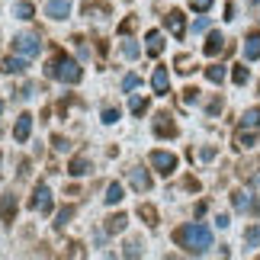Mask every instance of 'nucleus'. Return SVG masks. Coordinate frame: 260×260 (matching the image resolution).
Segmentation results:
<instances>
[{"mask_svg": "<svg viewBox=\"0 0 260 260\" xmlns=\"http://www.w3.org/2000/svg\"><path fill=\"white\" fill-rule=\"evenodd\" d=\"M174 241L189 254H206L209 247H212V232H209L206 225H199V222H189V225L174 232Z\"/></svg>", "mask_w": 260, "mask_h": 260, "instance_id": "nucleus-1", "label": "nucleus"}, {"mask_svg": "<svg viewBox=\"0 0 260 260\" xmlns=\"http://www.w3.org/2000/svg\"><path fill=\"white\" fill-rule=\"evenodd\" d=\"M45 74H48V77H55V81H61V84H81L84 68L77 64L74 58H68V55H55L52 61H48Z\"/></svg>", "mask_w": 260, "mask_h": 260, "instance_id": "nucleus-2", "label": "nucleus"}, {"mask_svg": "<svg viewBox=\"0 0 260 260\" xmlns=\"http://www.w3.org/2000/svg\"><path fill=\"white\" fill-rule=\"evenodd\" d=\"M13 52L32 58V55L42 52V42H39V36H32V32H19V36L13 39Z\"/></svg>", "mask_w": 260, "mask_h": 260, "instance_id": "nucleus-3", "label": "nucleus"}, {"mask_svg": "<svg viewBox=\"0 0 260 260\" xmlns=\"http://www.w3.org/2000/svg\"><path fill=\"white\" fill-rule=\"evenodd\" d=\"M151 164L157 167V174L171 177L177 171V154H171V151H151Z\"/></svg>", "mask_w": 260, "mask_h": 260, "instance_id": "nucleus-4", "label": "nucleus"}, {"mask_svg": "<svg viewBox=\"0 0 260 260\" xmlns=\"http://www.w3.org/2000/svg\"><path fill=\"white\" fill-rule=\"evenodd\" d=\"M232 203L238 212H247V215H257L260 212V203L251 196V193H244V189H238V193H232Z\"/></svg>", "mask_w": 260, "mask_h": 260, "instance_id": "nucleus-5", "label": "nucleus"}, {"mask_svg": "<svg viewBox=\"0 0 260 260\" xmlns=\"http://www.w3.org/2000/svg\"><path fill=\"white\" fill-rule=\"evenodd\" d=\"M32 209L36 212H52V189H48L45 183L42 186H36V193H32Z\"/></svg>", "mask_w": 260, "mask_h": 260, "instance_id": "nucleus-6", "label": "nucleus"}, {"mask_svg": "<svg viewBox=\"0 0 260 260\" xmlns=\"http://www.w3.org/2000/svg\"><path fill=\"white\" fill-rule=\"evenodd\" d=\"M164 19H167V29H171L177 39H183V32H186V16L180 13V10H171Z\"/></svg>", "mask_w": 260, "mask_h": 260, "instance_id": "nucleus-7", "label": "nucleus"}, {"mask_svg": "<svg viewBox=\"0 0 260 260\" xmlns=\"http://www.w3.org/2000/svg\"><path fill=\"white\" fill-rule=\"evenodd\" d=\"M68 13H71V0H48L45 4V16L52 19H64Z\"/></svg>", "mask_w": 260, "mask_h": 260, "instance_id": "nucleus-8", "label": "nucleus"}, {"mask_svg": "<svg viewBox=\"0 0 260 260\" xmlns=\"http://www.w3.org/2000/svg\"><path fill=\"white\" fill-rule=\"evenodd\" d=\"M151 87H154V93H161V96H167V90H171V74H167V68H154Z\"/></svg>", "mask_w": 260, "mask_h": 260, "instance_id": "nucleus-9", "label": "nucleus"}, {"mask_svg": "<svg viewBox=\"0 0 260 260\" xmlns=\"http://www.w3.org/2000/svg\"><path fill=\"white\" fill-rule=\"evenodd\" d=\"M0 215H4L7 225H13V215H16V196L13 193H4V196H0Z\"/></svg>", "mask_w": 260, "mask_h": 260, "instance_id": "nucleus-10", "label": "nucleus"}, {"mask_svg": "<svg viewBox=\"0 0 260 260\" xmlns=\"http://www.w3.org/2000/svg\"><path fill=\"white\" fill-rule=\"evenodd\" d=\"M29 132H32V116L23 113V116L16 119V125H13V138H16V142H26Z\"/></svg>", "mask_w": 260, "mask_h": 260, "instance_id": "nucleus-11", "label": "nucleus"}, {"mask_svg": "<svg viewBox=\"0 0 260 260\" xmlns=\"http://www.w3.org/2000/svg\"><path fill=\"white\" fill-rule=\"evenodd\" d=\"M128 180H132V186L138 193H148V189H151V177H148L142 167H132V171H128Z\"/></svg>", "mask_w": 260, "mask_h": 260, "instance_id": "nucleus-12", "label": "nucleus"}, {"mask_svg": "<svg viewBox=\"0 0 260 260\" xmlns=\"http://www.w3.org/2000/svg\"><path fill=\"white\" fill-rule=\"evenodd\" d=\"M244 58L247 61H257L260 58V32H251L244 39Z\"/></svg>", "mask_w": 260, "mask_h": 260, "instance_id": "nucleus-13", "label": "nucleus"}, {"mask_svg": "<svg viewBox=\"0 0 260 260\" xmlns=\"http://www.w3.org/2000/svg\"><path fill=\"white\" fill-rule=\"evenodd\" d=\"M145 48H148V55H161V48H164V36L157 32V29H151V32L145 36Z\"/></svg>", "mask_w": 260, "mask_h": 260, "instance_id": "nucleus-14", "label": "nucleus"}, {"mask_svg": "<svg viewBox=\"0 0 260 260\" xmlns=\"http://www.w3.org/2000/svg\"><path fill=\"white\" fill-rule=\"evenodd\" d=\"M222 48H225V39L218 36V32H209V39H206V48H203V52H206L209 58H212V55H218V52H222Z\"/></svg>", "mask_w": 260, "mask_h": 260, "instance_id": "nucleus-15", "label": "nucleus"}, {"mask_svg": "<svg viewBox=\"0 0 260 260\" xmlns=\"http://www.w3.org/2000/svg\"><path fill=\"white\" fill-rule=\"evenodd\" d=\"M154 132L157 135H177V125L171 122V116H167V113H161V116H157V122H154Z\"/></svg>", "mask_w": 260, "mask_h": 260, "instance_id": "nucleus-16", "label": "nucleus"}, {"mask_svg": "<svg viewBox=\"0 0 260 260\" xmlns=\"http://www.w3.org/2000/svg\"><path fill=\"white\" fill-rule=\"evenodd\" d=\"M235 145H238V148H254V145H257L254 128H241V132H238V138H235Z\"/></svg>", "mask_w": 260, "mask_h": 260, "instance_id": "nucleus-17", "label": "nucleus"}, {"mask_svg": "<svg viewBox=\"0 0 260 260\" xmlns=\"http://www.w3.org/2000/svg\"><path fill=\"white\" fill-rule=\"evenodd\" d=\"M74 212H77L74 206H64L61 212H58V218H55V232H64V225H68V222L74 218Z\"/></svg>", "mask_w": 260, "mask_h": 260, "instance_id": "nucleus-18", "label": "nucleus"}, {"mask_svg": "<svg viewBox=\"0 0 260 260\" xmlns=\"http://www.w3.org/2000/svg\"><path fill=\"white\" fill-rule=\"evenodd\" d=\"M125 222H128V218H125L122 212H116V215H109V218H106V232H109V235H116V232H122V228H125Z\"/></svg>", "mask_w": 260, "mask_h": 260, "instance_id": "nucleus-19", "label": "nucleus"}, {"mask_svg": "<svg viewBox=\"0 0 260 260\" xmlns=\"http://www.w3.org/2000/svg\"><path fill=\"white\" fill-rule=\"evenodd\" d=\"M26 68H29L26 58H7V61H4V71H7V74H23Z\"/></svg>", "mask_w": 260, "mask_h": 260, "instance_id": "nucleus-20", "label": "nucleus"}, {"mask_svg": "<svg viewBox=\"0 0 260 260\" xmlns=\"http://www.w3.org/2000/svg\"><path fill=\"white\" fill-rule=\"evenodd\" d=\"M257 125H260V106L247 109V113L241 116V128H257Z\"/></svg>", "mask_w": 260, "mask_h": 260, "instance_id": "nucleus-21", "label": "nucleus"}, {"mask_svg": "<svg viewBox=\"0 0 260 260\" xmlns=\"http://www.w3.org/2000/svg\"><path fill=\"white\" fill-rule=\"evenodd\" d=\"M103 199H106V206H116V203H122V186H119V183H109Z\"/></svg>", "mask_w": 260, "mask_h": 260, "instance_id": "nucleus-22", "label": "nucleus"}, {"mask_svg": "<svg viewBox=\"0 0 260 260\" xmlns=\"http://www.w3.org/2000/svg\"><path fill=\"white\" fill-rule=\"evenodd\" d=\"M206 77H209L212 84H222V81H225V68H222V64H209V68H206Z\"/></svg>", "mask_w": 260, "mask_h": 260, "instance_id": "nucleus-23", "label": "nucleus"}, {"mask_svg": "<svg viewBox=\"0 0 260 260\" xmlns=\"http://www.w3.org/2000/svg\"><path fill=\"white\" fill-rule=\"evenodd\" d=\"M138 215H142L148 225H157V209H154V206H148V203L138 206Z\"/></svg>", "mask_w": 260, "mask_h": 260, "instance_id": "nucleus-24", "label": "nucleus"}, {"mask_svg": "<svg viewBox=\"0 0 260 260\" xmlns=\"http://www.w3.org/2000/svg\"><path fill=\"white\" fill-rule=\"evenodd\" d=\"M244 241H247V247H260V225H251L244 232Z\"/></svg>", "mask_w": 260, "mask_h": 260, "instance_id": "nucleus-25", "label": "nucleus"}, {"mask_svg": "<svg viewBox=\"0 0 260 260\" xmlns=\"http://www.w3.org/2000/svg\"><path fill=\"white\" fill-rule=\"evenodd\" d=\"M71 174H74V177H81V174H87V157H84V154H77L74 161H71Z\"/></svg>", "mask_w": 260, "mask_h": 260, "instance_id": "nucleus-26", "label": "nucleus"}, {"mask_svg": "<svg viewBox=\"0 0 260 260\" xmlns=\"http://www.w3.org/2000/svg\"><path fill=\"white\" fill-rule=\"evenodd\" d=\"M16 16H19V19H32V16H36L32 4H26V0H23V4H16Z\"/></svg>", "mask_w": 260, "mask_h": 260, "instance_id": "nucleus-27", "label": "nucleus"}, {"mask_svg": "<svg viewBox=\"0 0 260 260\" xmlns=\"http://www.w3.org/2000/svg\"><path fill=\"white\" fill-rule=\"evenodd\" d=\"M247 77H251V74H247V68H241V64H238L235 71H232V81H235L238 87H244V84H247Z\"/></svg>", "mask_w": 260, "mask_h": 260, "instance_id": "nucleus-28", "label": "nucleus"}, {"mask_svg": "<svg viewBox=\"0 0 260 260\" xmlns=\"http://www.w3.org/2000/svg\"><path fill=\"white\" fill-rule=\"evenodd\" d=\"M128 106H132V113H135V116L148 113V100H145V96H132V103H128Z\"/></svg>", "mask_w": 260, "mask_h": 260, "instance_id": "nucleus-29", "label": "nucleus"}, {"mask_svg": "<svg viewBox=\"0 0 260 260\" xmlns=\"http://www.w3.org/2000/svg\"><path fill=\"white\" fill-rule=\"evenodd\" d=\"M122 55L125 58H138V55H142V48H138L135 42H122Z\"/></svg>", "mask_w": 260, "mask_h": 260, "instance_id": "nucleus-30", "label": "nucleus"}, {"mask_svg": "<svg viewBox=\"0 0 260 260\" xmlns=\"http://www.w3.org/2000/svg\"><path fill=\"white\" fill-rule=\"evenodd\" d=\"M138 84H142V81H138V74H128V77H122V90H125V93H128V90H135Z\"/></svg>", "mask_w": 260, "mask_h": 260, "instance_id": "nucleus-31", "label": "nucleus"}, {"mask_svg": "<svg viewBox=\"0 0 260 260\" xmlns=\"http://www.w3.org/2000/svg\"><path fill=\"white\" fill-rule=\"evenodd\" d=\"M189 7H193L196 13H206V10L212 7V0H189Z\"/></svg>", "mask_w": 260, "mask_h": 260, "instance_id": "nucleus-32", "label": "nucleus"}, {"mask_svg": "<svg viewBox=\"0 0 260 260\" xmlns=\"http://www.w3.org/2000/svg\"><path fill=\"white\" fill-rule=\"evenodd\" d=\"M196 100H199V90L196 87H186L183 90V103H196Z\"/></svg>", "mask_w": 260, "mask_h": 260, "instance_id": "nucleus-33", "label": "nucleus"}, {"mask_svg": "<svg viewBox=\"0 0 260 260\" xmlns=\"http://www.w3.org/2000/svg\"><path fill=\"white\" fill-rule=\"evenodd\" d=\"M116 119H119V109H103V122L106 125H113Z\"/></svg>", "mask_w": 260, "mask_h": 260, "instance_id": "nucleus-34", "label": "nucleus"}, {"mask_svg": "<svg viewBox=\"0 0 260 260\" xmlns=\"http://www.w3.org/2000/svg\"><path fill=\"white\" fill-rule=\"evenodd\" d=\"M177 71H180V74H186V71H189V58H186V55H180V58H177Z\"/></svg>", "mask_w": 260, "mask_h": 260, "instance_id": "nucleus-35", "label": "nucleus"}, {"mask_svg": "<svg viewBox=\"0 0 260 260\" xmlns=\"http://www.w3.org/2000/svg\"><path fill=\"white\" fill-rule=\"evenodd\" d=\"M206 29H209V19H206V16H199L196 23H193V32H206Z\"/></svg>", "mask_w": 260, "mask_h": 260, "instance_id": "nucleus-36", "label": "nucleus"}, {"mask_svg": "<svg viewBox=\"0 0 260 260\" xmlns=\"http://www.w3.org/2000/svg\"><path fill=\"white\" fill-rule=\"evenodd\" d=\"M138 254H142V247H138L135 241H128L125 244V257H138Z\"/></svg>", "mask_w": 260, "mask_h": 260, "instance_id": "nucleus-37", "label": "nucleus"}, {"mask_svg": "<svg viewBox=\"0 0 260 260\" xmlns=\"http://www.w3.org/2000/svg\"><path fill=\"white\" fill-rule=\"evenodd\" d=\"M55 148H58V151H68V142H64L61 135H55Z\"/></svg>", "mask_w": 260, "mask_h": 260, "instance_id": "nucleus-38", "label": "nucleus"}, {"mask_svg": "<svg viewBox=\"0 0 260 260\" xmlns=\"http://www.w3.org/2000/svg\"><path fill=\"white\" fill-rule=\"evenodd\" d=\"M218 109H222V100H212V103H209V113H212V116H215V113H218Z\"/></svg>", "mask_w": 260, "mask_h": 260, "instance_id": "nucleus-39", "label": "nucleus"}, {"mask_svg": "<svg viewBox=\"0 0 260 260\" xmlns=\"http://www.w3.org/2000/svg\"><path fill=\"white\" fill-rule=\"evenodd\" d=\"M0 113H4V103H0Z\"/></svg>", "mask_w": 260, "mask_h": 260, "instance_id": "nucleus-40", "label": "nucleus"}, {"mask_svg": "<svg viewBox=\"0 0 260 260\" xmlns=\"http://www.w3.org/2000/svg\"><path fill=\"white\" fill-rule=\"evenodd\" d=\"M254 4H260V0H254Z\"/></svg>", "mask_w": 260, "mask_h": 260, "instance_id": "nucleus-41", "label": "nucleus"}]
</instances>
